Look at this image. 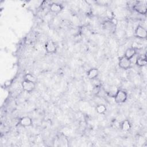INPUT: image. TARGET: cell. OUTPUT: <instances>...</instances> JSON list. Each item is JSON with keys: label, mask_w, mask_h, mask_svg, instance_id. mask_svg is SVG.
Returning a JSON list of instances; mask_svg holds the SVG:
<instances>
[{"label": "cell", "mask_w": 147, "mask_h": 147, "mask_svg": "<svg viewBox=\"0 0 147 147\" xmlns=\"http://www.w3.org/2000/svg\"><path fill=\"white\" fill-rule=\"evenodd\" d=\"M114 97V100L117 103H122L126 100L127 94L126 92L123 90H118Z\"/></svg>", "instance_id": "cell-2"}, {"label": "cell", "mask_w": 147, "mask_h": 147, "mask_svg": "<svg viewBox=\"0 0 147 147\" xmlns=\"http://www.w3.org/2000/svg\"><path fill=\"white\" fill-rule=\"evenodd\" d=\"M63 5L58 3H52L49 5V10L52 13H59L63 10Z\"/></svg>", "instance_id": "cell-8"}, {"label": "cell", "mask_w": 147, "mask_h": 147, "mask_svg": "<svg viewBox=\"0 0 147 147\" xmlns=\"http://www.w3.org/2000/svg\"><path fill=\"white\" fill-rule=\"evenodd\" d=\"M131 128V124L128 120L123 121L121 123V129L125 131H127Z\"/></svg>", "instance_id": "cell-12"}, {"label": "cell", "mask_w": 147, "mask_h": 147, "mask_svg": "<svg viewBox=\"0 0 147 147\" xmlns=\"http://www.w3.org/2000/svg\"><path fill=\"white\" fill-rule=\"evenodd\" d=\"M95 3L99 5H108V3H109V1H95Z\"/></svg>", "instance_id": "cell-15"}, {"label": "cell", "mask_w": 147, "mask_h": 147, "mask_svg": "<svg viewBox=\"0 0 147 147\" xmlns=\"http://www.w3.org/2000/svg\"><path fill=\"white\" fill-rule=\"evenodd\" d=\"M33 121L31 118L28 116H25L20 118L19 121V124L22 126H30L32 125Z\"/></svg>", "instance_id": "cell-7"}, {"label": "cell", "mask_w": 147, "mask_h": 147, "mask_svg": "<svg viewBox=\"0 0 147 147\" xmlns=\"http://www.w3.org/2000/svg\"><path fill=\"white\" fill-rule=\"evenodd\" d=\"M99 74V71L96 68L90 69L87 72V76L89 79H95L97 78Z\"/></svg>", "instance_id": "cell-10"}, {"label": "cell", "mask_w": 147, "mask_h": 147, "mask_svg": "<svg viewBox=\"0 0 147 147\" xmlns=\"http://www.w3.org/2000/svg\"><path fill=\"white\" fill-rule=\"evenodd\" d=\"M135 36L139 38L144 39L146 38L147 32L145 28L141 25H138L135 30Z\"/></svg>", "instance_id": "cell-5"}, {"label": "cell", "mask_w": 147, "mask_h": 147, "mask_svg": "<svg viewBox=\"0 0 147 147\" xmlns=\"http://www.w3.org/2000/svg\"><path fill=\"white\" fill-rule=\"evenodd\" d=\"M136 53H137V49L135 47H132L126 49L124 54V56L127 59L130 60L132 57H133L136 55Z\"/></svg>", "instance_id": "cell-9"}, {"label": "cell", "mask_w": 147, "mask_h": 147, "mask_svg": "<svg viewBox=\"0 0 147 147\" xmlns=\"http://www.w3.org/2000/svg\"><path fill=\"white\" fill-rule=\"evenodd\" d=\"M119 67L123 69H127L131 67V61L124 56L119 57L118 60Z\"/></svg>", "instance_id": "cell-4"}, {"label": "cell", "mask_w": 147, "mask_h": 147, "mask_svg": "<svg viewBox=\"0 0 147 147\" xmlns=\"http://www.w3.org/2000/svg\"><path fill=\"white\" fill-rule=\"evenodd\" d=\"M95 109H96V112L98 114H104L106 111V110H107L106 106L105 105H103V104L98 105L96 106Z\"/></svg>", "instance_id": "cell-13"}, {"label": "cell", "mask_w": 147, "mask_h": 147, "mask_svg": "<svg viewBox=\"0 0 147 147\" xmlns=\"http://www.w3.org/2000/svg\"><path fill=\"white\" fill-rule=\"evenodd\" d=\"M46 52L48 53H54L56 52L57 47L55 43L52 40H48L46 42L45 45Z\"/></svg>", "instance_id": "cell-6"}, {"label": "cell", "mask_w": 147, "mask_h": 147, "mask_svg": "<svg viewBox=\"0 0 147 147\" xmlns=\"http://www.w3.org/2000/svg\"><path fill=\"white\" fill-rule=\"evenodd\" d=\"M24 80L30 81L34 83H36L37 79L36 77L31 74H26L24 75Z\"/></svg>", "instance_id": "cell-14"}, {"label": "cell", "mask_w": 147, "mask_h": 147, "mask_svg": "<svg viewBox=\"0 0 147 147\" xmlns=\"http://www.w3.org/2000/svg\"><path fill=\"white\" fill-rule=\"evenodd\" d=\"M22 87L24 91L28 92H32L36 88V83L24 80L22 82Z\"/></svg>", "instance_id": "cell-3"}, {"label": "cell", "mask_w": 147, "mask_h": 147, "mask_svg": "<svg viewBox=\"0 0 147 147\" xmlns=\"http://www.w3.org/2000/svg\"><path fill=\"white\" fill-rule=\"evenodd\" d=\"M133 9L138 13L145 15L147 11V6L146 1H137L133 6Z\"/></svg>", "instance_id": "cell-1"}, {"label": "cell", "mask_w": 147, "mask_h": 147, "mask_svg": "<svg viewBox=\"0 0 147 147\" xmlns=\"http://www.w3.org/2000/svg\"><path fill=\"white\" fill-rule=\"evenodd\" d=\"M146 56H139L137 58L136 61V64L138 67H144L146 65Z\"/></svg>", "instance_id": "cell-11"}]
</instances>
